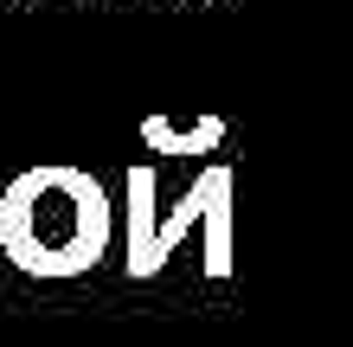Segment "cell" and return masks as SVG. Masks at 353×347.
Returning <instances> with one entry per match:
<instances>
[{
    "label": "cell",
    "mask_w": 353,
    "mask_h": 347,
    "mask_svg": "<svg viewBox=\"0 0 353 347\" xmlns=\"http://www.w3.org/2000/svg\"><path fill=\"white\" fill-rule=\"evenodd\" d=\"M180 7H205V0H180Z\"/></svg>",
    "instance_id": "4"
},
{
    "label": "cell",
    "mask_w": 353,
    "mask_h": 347,
    "mask_svg": "<svg viewBox=\"0 0 353 347\" xmlns=\"http://www.w3.org/2000/svg\"><path fill=\"white\" fill-rule=\"evenodd\" d=\"M122 212H129V277H161L168 270V257L180 251V238L186 232H205V277H232V168L225 161H212V168H199L193 174V187L180 193V206L161 219L154 212V193H161V180L154 168L141 161V168H129V180H122Z\"/></svg>",
    "instance_id": "2"
},
{
    "label": "cell",
    "mask_w": 353,
    "mask_h": 347,
    "mask_svg": "<svg viewBox=\"0 0 353 347\" xmlns=\"http://www.w3.org/2000/svg\"><path fill=\"white\" fill-rule=\"evenodd\" d=\"M219 141H225V116H193V129H180L161 110L141 116V148L148 155H219Z\"/></svg>",
    "instance_id": "3"
},
{
    "label": "cell",
    "mask_w": 353,
    "mask_h": 347,
    "mask_svg": "<svg viewBox=\"0 0 353 347\" xmlns=\"http://www.w3.org/2000/svg\"><path fill=\"white\" fill-rule=\"evenodd\" d=\"M116 206L103 180L71 161H46L7 180L0 193V257L26 277H84L103 264Z\"/></svg>",
    "instance_id": "1"
}]
</instances>
